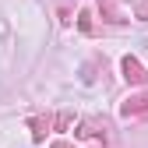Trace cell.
<instances>
[{"label": "cell", "mask_w": 148, "mask_h": 148, "mask_svg": "<svg viewBox=\"0 0 148 148\" xmlns=\"http://www.w3.org/2000/svg\"><path fill=\"white\" fill-rule=\"evenodd\" d=\"M120 113L131 120V116H141V113H148V92H138V95H131L123 106H120Z\"/></svg>", "instance_id": "7a4b0ae2"}, {"label": "cell", "mask_w": 148, "mask_h": 148, "mask_svg": "<svg viewBox=\"0 0 148 148\" xmlns=\"http://www.w3.org/2000/svg\"><path fill=\"white\" fill-rule=\"evenodd\" d=\"M53 148H71V145H67V141H57V145H53Z\"/></svg>", "instance_id": "5b68a950"}, {"label": "cell", "mask_w": 148, "mask_h": 148, "mask_svg": "<svg viewBox=\"0 0 148 148\" xmlns=\"http://www.w3.org/2000/svg\"><path fill=\"white\" fill-rule=\"evenodd\" d=\"M120 67H123V78L131 81V85H145V81H148V71L141 67V60L123 57V60H120Z\"/></svg>", "instance_id": "6da1fadb"}, {"label": "cell", "mask_w": 148, "mask_h": 148, "mask_svg": "<svg viewBox=\"0 0 148 148\" xmlns=\"http://www.w3.org/2000/svg\"><path fill=\"white\" fill-rule=\"evenodd\" d=\"M102 14H106V21H123V18L116 14V4H113V0H102V7H99Z\"/></svg>", "instance_id": "277c9868"}, {"label": "cell", "mask_w": 148, "mask_h": 148, "mask_svg": "<svg viewBox=\"0 0 148 148\" xmlns=\"http://www.w3.org/2000/svg\"><path fill=\"white\" fill-rule=\"evenodd\" d=\"M28 127H32V134H35V138H46V131L53 127V120H49V116H46V120H42V116H32Z\"/></svg>", "instance_id": "3957f363"}]
</instances>
